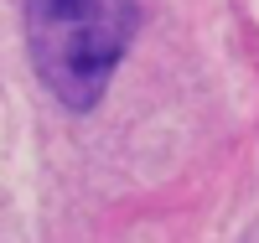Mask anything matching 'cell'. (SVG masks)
<instances>
[{
	"mask_svg": "<svg viewBox=\"0 0 259 243\" xmlns=\"http://www.w3.org/2000/svg\"><path fill=\"white\" fill-rule=\"evenodd\" d=\"M135 41L130 0H26V52L41 88L73 114L109 93Z\"/></svg>",
	"mask_w": 259,
	"mask_h": 243,
	"instance_id": "obj_1",
	"label": "cell"
}]
</instances>
